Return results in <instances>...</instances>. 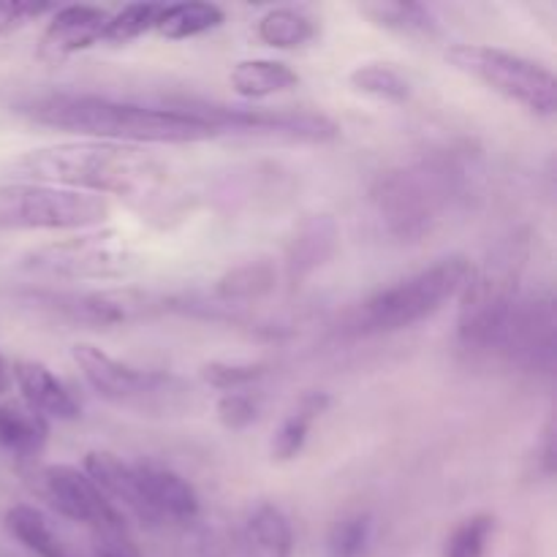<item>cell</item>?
I'll use <instances>...</instances> for the list:
<instances>
[{"mask_svg": "<svg viewBox=\"0 0 557 557\" xmlns=\"http://www.w3.org/2000/svg\"><path fill=\"white\" fill-rule=\"evenodd\" d=\"M16 183H44L92 196H120L134 205L156 199L166 183V166L134 145L114 141H63L38 147L9 163Z\"/></svg>", "mask_w": 557, "mask_h": 557, "instance_id": "6da1fadb", "label": "cell"}, {"mask_svg": "<svg viewBox=\"0 0 557 557\" xmlns=\"http://www.w3.org/2000/svg\"><path fill=\"white\" fill-rule=\"evenodd\" d=\"M20 114L36 125L114 145H194L215 139V131L205 120L177 107H139L101 96L54 92L22 103Z\"/></svg>", "mask_w": 557, "mask_h": 557, "instance_id": "7a4b0ae2", "label": "cell"}, {"mask_svg": "<svg viewBox=\"0 0 557 557\" xmlns=\"http://www.w3.org/2000/svg\"><path fill=\"white\" fill-rule=\"evenodd\" d=\"M468 150H433L381 174L373 185L375 212L400 243H419L462 205L476 177Z\"/></svg>", "mask_w": 557, "mask_h": 557, "instance_id": "3957f363", "label": "cell"}, {"mask_svg": "<svg viewBox=\"0 0 557 557\" xmlns=\"http://www.w3.org/2000/svg\"><path fill=\"white\" fill-rule=\"evenodd\" d=\"M531 239L515 232L500 239L479 267H471L468 283L460 292L457 337L471 354H495L500 335L520 302V283L525 275Z\"/></svg>", "mask_w": 557, "mask_h": 557, "instance_id": "277c9868", "label": "cell"}, {"mask_svg": "<svg viewBox=\"0 0 557 557\" xmlns=\"http://www.w3.org/2000/svg\"><path fill=\"white\" fill-rule=\"evenodd\" d=\"M471 267V261L462 256H449L395 286L381 288L359 305L354 330L359 335H389L417 326L419 321L438 313L449 299L460 297Z\"/></svg>", "mask_w": 557, "mask_h": 557, "instance_id": "5b68a950", "label": "cell"}, {"mask_svg": "<svg viewBox=\"0 0 557 557\" xmlns=\"http://www.w3.org/2000/svg\"><path fill=\"white\" fill-rule=\"evenodd\" d=\"M71 357L79 364L82 375L98 397L136 413H172L188 400V386L177 375L161 370H141L120 362L103 348L90 343H76Z\"/></svg>", "mask_w": 557, "mask_h": 557, "instance_id": "8992f818", "label": "cell"}, {"mask_svg": "<svg viewBox=\"0 0 557 557\" xmlns=\"http://www.w3.org/2000/svg\"><path fill=\"white\" fill-rule=\"evenodd\" d=\"M36 490L60 517L90 528L98 539V553L114 557H139L125 517L98 484L76 466H47L38 471Z\"/></svg>", "mask_w": 557, "mask_h": 557, "instance_id": "52a82bcc", "label": "cell"}, {"mask_svg": "<svg viewBox=\"0 0 557 557\" xmlns=\"http://www.w3.org/2000/svg\"><path fill=\"white\" fill-rule=\"evenodd\" d=\"M446 60L462 74L473 76L506 101L520 103L539 117H553L557 109V82L549 69L509 49L487 44H455Z\"/></svg>", "mask_w": 557, "mask_h": 557, "instance_id": "ba28073f", "label": "cell"}, {"mask_svg": "<svg viewBox=\"0 0 557 557\" xmlns=\"http://www.w3.org/2000/svg\"><path fill=\"white\" fill-rule=\"evenodd\" d=\"M107 218L109 201L103 196L16 180L0 185L3 232H71L98 226Z\"/></svg>", "mask_w": 557, "mask_h": 557, "instance_id": "9c48e42d", "label": "cell"}, {"mask_svg": "<svg viewBox=\"0 0 557 557\" xmlns=\"http://www.w3.org/2000/svg\"><path fill=\"white\" fill-rule=\"evenodd\" d=\"M139 264L134 245L114 228L52 243L25 259V270L58 281H117L139 270Z\"/></svg>", "mask_w": 557, "mask_h": 557, "instance_id": "30bf717a", "label": "cell"}, {"mask_svg": "<svg viewBox=\"0 0 557 557\" xmlns=\"http://www.w3.org/2000/svg\"><path fill=\"white\" fill-rule=\"evenodd\" d=\"M177 109L205 120L215 136L248 134V136H281L292 141L324 145L341 136V128L330 117L297 109H245V107H215V103H177Z\"/></svg>", "mask_w": 557, "mask_h": 557, "instance_id": "8fae6325", "label": "cell"}, {"mask_svg": "<svg viewBox=\"0 0 557 557\" xmlns=\"http://www.w3.org/2000/svg\"><path fill=\"white\" fill-rule=\"evenodd\" d=\"M500 359L522 373L553 375L557 359V310L553 294L520 297L498 348Z\"/></svg>", "mask_w": 557, "mask_h": 557, "instance_id": "7c38bea8", "label": "cell"}, {"mask_svg": "<svg viewBox=\"0 0 557 557\" xmlns=\"http://www.w3.org/2000/svg\"><path fill=\"white\" fill-rule=\"evenodd\" d=\"M38 305L52 310L63 321L85 326H117L150 319L174 308V299L139 288H101V292H58L38 294Z\"/></svg>", "mask_w": 557, "mask_h": 557, "instance_id": "4fadbf2b", "label": "cell"}, {"mask_svg": "<svg viewBox=\"0 0 557 557\" xmlns=\"http://www.w3.org/2000/svg\"><path fill=\"white\" fill-rule=\"evenodd\" d=\"M134 468L139 522L145 525H183L199 517V493L188 479L158 462H131Z\"/></svg>", "mask_w": 557, "mask_h": 557, "instance_id": "5bb4252c", "label": "cell"}, {"mask_svg": "<svg viewBox=\"0 0 557 557\" xmlns=\"http://www.w3.org/2000/svg\"><path fill=\"white\" fill-rule=\"evenodd\" d=\"M107 22L109 11L98 9V5H60L44 27L41 41H38V58L44 63H63L71 54L82 52L92 44H101Z\"/></svg>", "mask_w": 557, "mask_h": 557, "instance_id": "9a60e30c", "label": "cell"}, {"mask_svg": "<svg viewBox=\"0 0 557 557\" xmlns=\"http://www.w3.org/2000/svg\"><path fill=\"white\" fill-rule=\"evenodd\" d=\"M11 379H14L25 406L41 419H47V422L49 419H58V422H74V419H79V403L74 400L69 386L47 364L20 359L11 368Z\"/></svg>", "mask_w": 557, "mask_h": 557, "instance_id": "2e32d148", "label": "cell"}, {"mask_svg": "<svg viewBox=\"0 0 557 557\" xmlns=\"http://www.w3.org/2000/svg\"><path fill=\"white\" fill-rule=\"evenodd\" d=\"M337 239H341V232H337L335 218L310 215L308 221L299 223L297 234H294L286 250L288 281L297 286L305 277L313 275L315 270H321L335 256Z\"/></svg>", "mask_w": 557, "mask_h": 557, "instance_id": "e0dca14e", "label": "cell"}, {"mask_svg": "<svg viewBox=\"0 0 557 557\" xmlns=\"http://www.w3.org/2000/svg\"><path fill=\"white\" fill-rule=\"evenodd\" d=\"M245 557H292L294 531L288 517L277 506L261 504L245 520L243 528Z\"/></svg>", "mask_w": 557, "mask_h": 557, "instance_id": "ac0fdd59", "label": "cell"}, {"mask_svg": "<svg viewBox=\"0 0 557 557\" xmlns=\"http://www.w3.org/2000/svg\"><path fill=\"white\" fill-rule=\"evenodd\" d=\"M277 286V270L272 261H245V264L228 270L215 283V302L221 308H245L259 299L270 297Z\"/></svg>", "mask_w": 557, "mask_h": 557, "instance_id": "d6986e66", "label": "cell"}, {"mask_svg": "<svg viewBox=\"0 0 557 557\" xmlns=\"http://www.w3.org/2000/svg\"><path fill=\"white\" fill-rule=\"evenodd\" d=\"M49 441V422L33 413L25 403H0V449L33 460Z\"/></svg>", "mask_w": 557, "mask_h": 557, "instance_id": "ffe728a7", "label": "cell"}, {"mask_svg": "<svg viewBox=\"0 0 557 557\" xmlns=\"http://www.w3.org/2000/svg\"><path fill=\"white\" fill-rule=\"evenodd\" d=\"M330 395L326 392H308L302 395V400L297 403L292 413L281 422V428L272 435V460L288 462L305 449L308 444V435L313 430V424L324 417V411L330 408Z\"/></svg>", "mask_w": 557, "mask_h": 557, "instance_id": "44dd1931", "label": "cell"}, {"mask_svg": "<svg viewBox=\"0 0 557 557\" xmlns=\"http://www.w3.org/2000/svg\"><path fill=\"white\" fill-rule=\"evenodd\" d=\"M228 82L237 96L259 101V98H270L275 92L297 87L299 74L283 60H243L232 69Z\"/></svg>", "mask_w": 557, "mask_h": 557, "instance_id": "7402d4cb", "label": "cell"}, {"mask_svg": "<svg viewBox=\"0 0 557 557\" xmlns=\"http://www.w3.org/2000/svg\"><path fill=\"white\" fill-rule=\"evenodd\" d=\"M5 531L11 533V539L22 544L27 553L36 557H71L65 544L60 542V536L54 533V528L49 525L47 517L38 509L27 504H16L5 511Z\"/></svg>", "mask_w": 557, "mask_h": 557, "instance_id": "603a6c76", "label": "cell"}, {"mask_svg": "<svg viewBox=\"0 0 557 557\" xmlns=\"http://www.w3.org/2000/svg\"><path fill=\"white\" fill-rule=\"evenodd\" d=\"M223 20H226V14L215 3H172L161 9L156 30L169 41H185V38L215 30Z\"/></svg>", "mask_w": 557, "mask_h": 557, "instance_id": "cb8c5ba5", "label": "cell"}, {"mask_svg": "<svg viewBox=\"0 0 557 557\" xmlns=\"http://www.w3.org/2000/svg\"><path fill=\"white\" fill-rule=\"evenodd\" d=\"M373 25L386 30L403 33V36H433L438 30L433 11L419 3H392V0H375V3L359 5Z\"/></svg>", "mask_w": 557, "mask_h": 557, "instance_id": "d4e9b609", "label": "cell"}, {"mask_svg": "<svg viewBox=\"0 0 557 557\" xmlns=\"http://www.w3.org/2000/svg\"><path fill=\"white\" fill-rule=\"evenodd\" d=\"M256 36L272 49H297L315 36V22L302 9H272L259 20Z\"/></svg>", "mask_w": 557, "mask_h": 557, "instance_id": "484cf974", "label": "cell"}, {"mask_svg": "<svg viewBox=\"0 0 557 557\" xmlns=\"http://www.w3.org/2000/svg\"><path fill=\"white\" fill-rule=\"evenodd\" d=\"M351 87L362 96L375 98V101L386 103H406L411 96V85H408L406 76L395 69V65L386 63H364L357 65L348 76Z\"/></svg>", "mask_w": 557, "mask_h": 557, "instance_id": "4316f807", "label": "cell"}, {"mask_svg": "<svg viewBox=\"0 0 557 557\" xmlns=\"http://www.w3.org/2000/svg\"><path fill=\"white\" fill-rule=\"evenodd\" d=\"M163 3H131L120 9L117 14H109L107 30H103V44L112 47H125V44L136 41L145 33L156 30V22L161 16Z\"/></svg>", "mask_w": 557, "mask_h": 557, "instance_id": "83f0119b", "label": "cell"}, {"mask_svg": "<svg viewBox=\"0 0 557 557\" xmlns=\"http://www.w3.org/2000/svg\"><path fill=\"white\" fill-rule=\"evenodd\" d=\"M495 533L493 515H473L462 520L446 539L444 557H484Z\"/></svg>", "mask_w": 557, "mask_h": 557, "instance_id": "f1b7e54d", "label": "cell"}, {"mask_svg": "<svg viewBox=\"0 0 557 557\" xmlns=\"http://www.w3.org/2000/svg\"><path fill=\"white\" fill-rule=\"evenodd\" d=\"M267 375V364L261 362H210L201 368V379L212 386V389L239 392L245 386L256 384Z\"/></svg>", "mask_w": 557, "mask_h": 557, "instance_id": "f546056e", "label": "cell"}, {"mask_svg": "<svg viewBox=\"0 0 557 557\" xmlns=\"http://www.w3.org/2000/svg\"><path fill=\"white\" fill-rule=\"evenodd\" d=\"M370 542V517L354 515L337 522L330 536V557H362Z\"/></svg>", "mask_w": 557, "mask_h": 557, "instance_id": "4dcf8cb0", "label": "cell"}, {"mask_svg": "<svg viewBox=\"0 0 557 557\" xmlns=\"http://www.w3.org/2000/svg\"><path fill=\"white\" fill-rule=\"evenodd\" d=\"M218 419L228 430H245L259 417V400L248 392H226L215 406Z\"/></svg>", "mask_w": 557, "mask_h": 557, "instance_id": "1f68e13d", "label": "cell"}, {"mask_svg": "<svg viewBox=\"0 0 557 557\" xmlns=\"http://www.w3.org/2000/svg\"><path fill=\"white\" fill-rule=\"evenodd\" d=\"M58 5L52 3H0V36H9V33L20 30V27L30 25L38 16L52 14Z\"/></svg>", "mask_w": 557, "mask_h": 557, "instance_id": "d6a6232c", "label": "cell"}, {"mask_svg": "<svg viewBox=\"0 0 557 557\" xmlns=\"http://www.w3.org/2000/svg\"><path fill=\"white\" fill-rule=\"evenodd\" d=\"M542 471L547 476L555 473V422H547V430H544V438H542Z\"/></svg>", "mask_w": 557, "mask_h": 557, "instance_id": "836d02e7", "label": "cell"}, {"mask_svg": "<svg viewBox=\"0 0 557 557\" xmlns=\"http://www.w3.org/2000/svg\"><path fill=\"white\" fill-rule=\"evenodd\" d=\"M11 384H14V379H11V368L3 359V354H0V397L11 389Z\"/></svg>", "mask_w": 557, "mask_h": 557, "instance_id": "e575fe53", "label": "cell"}, {"mask_svg": "<svg viewBox=\"0 0 557 557\" xmlns=\"http://www.w3.org/2000/svg\"><path fill=\"white\" fill-rule=\"evenodd\" d=\"M98 557H114V555H107V553H98Z\"/></svg>", "mask_w": 557, "mask_h": 557, "instance_id": "d590c367", "label": "cell"}]
</instances>
